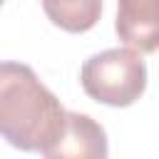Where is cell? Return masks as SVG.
<instances>
[{"label":"cell","mask_w":159,"mask_h":159,"mask_svg":"<svg viewBox=\"0 0 159 159\" xmlns=\"http://www.w3.org/2000/svg\"><path fill=\"white\" fill-rule=\"evenodd\" d=\"M67 109L40 82L32 67L5 60L0 65V132L20 152H42L65 129Z\"/></svg>","instance_id":"cell-1"},{"label":"cell","mask_w":159,"mask_h":159,"mask_svg":"<svg viewBox=\"0 0 159 159\" xmlns=\"http://www.w3.org/2000/svg\"><path fill=\"white\" fill-rule=\"evenodd\" d=\"M109 144L104 127L89 114L67 112L62 134L42 149L45 159H107Z\"/></svg>","instance_id":"cell-3"},{"label":"cell","mask_w":159,"mask_h":159,"mask_svg":"<svg viewBox=\"0 0 159 159\" xmlns=\"http://www.w3.org/2000/svg\"><path fill=\"white\" fill-rule=\"evenodd\" d=\"M47 20L65 32H87L99 22L102 0H40Z\"/></svg>","instance_id":"cell-5"},{"label":"cell","mask_w":159,"mask_h":159,"mask_svg":"<svg viewBox=\"0 0 159 159\" xmlns=\"http://www.w3.org/2000/svg\"><path fill=\"white\" fill-rule=\"evenodd\" d=\"M80 84L87 97L107 107H129L147 89V65L132 47H112L84 60Z\"/></svg>","instance_id":"cell-2"},{"label":"cell","mask_w":159,"mask_h":159,"mask_svg":"<svg viewBox=\"0 0 159 159\" xmlns=\"http://www.w3.org/2000/svg\"><path fill=\"white\" fill-rule=\"evenodd\" d=\"M117 37L137 52L159 50V0H117Z\"/></svg>","instance_id":"cell-4"}]
</instances>
